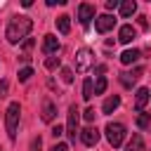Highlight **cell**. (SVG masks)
<instances>
[{
  "label": "cell",
  "instance_id": "20",
  "mask_svg": "<svg viewBox=\"0 0 151 151\" xmlns=\"http://www.w3.org/2000/svg\"><path fill=\"white\" fill-rule=\"evenodd\" d=\"M104 90H106V78L99 76L97 83H94V94H104Z\"/></svg>",
  "mask_w": 151,
  "mask_h": 151
},
{
  "label": "cell",
  "instance_id": "2",
  "mask_svg": "<svg viewBox=\"0 0 151 151\" xmlns=\"http://www.w3.org/2000/svg\"><path fill=\"white\" fill-rule=\"evenodd\" d=\"M5 127H7V137L14 139L17 137V127H19V101H12L5 111Z\"/></svg>",
  "mask_w": 151,
  "mask_h": 151
},
{
  "label": "cell",
  "instance_id": "1",
  "mask_svg": "<svg viewBox=\"0 0 151 151\" xmlns=\"http://www.w3.org/2000/svg\"><path fill=\"white\" fill-rule=\"evenodd\" d=\"M31 28H33V21H31L28 17H14V19L9 21L7 31H5V38H7L12 45H17V42H21V40L31 33Z\"/></svg>",
  "mask_w": 151,
  "mask_h": 151
},
{
  "label": "cell",
  "instance_id": "22",
  "mask_svg": "<svg viewBox=\"0 0 151 151\" xmlns=\"http://www.w3.org/2000/svg\"><path fill=\"white\" fill-rule=\"evenodd\" d=\"M59 64H61V59H59V57H47V61H45V66H47L50 71H54Z\"/></svg>",
  "mask_w": 151,
  "mask_h": 151
},
{
  "label": "cell",
  "instance_id": "15",
  "mask_svg": "<svg viewBox=\"0 0 151 151\" xmlns=\"http://www.w3.org/2000/svg\"><path fill=\"white\" fill-rule=\"evenodd\" d=\"M137 12V2L134 0H125V2H120V14L127 19V17H132Z\"/></svg>",
  "mask_w": 151,
  "mask_h": 151
},
{
  "label": "cell",
  "instance_id": "31",
  "mask_svg": "<svg viewBox=\"0 0 151 151\" xmlns=\"http://www.w3.org/2000/svg\"><path fill=\"white\" fill-rule=\"evenodd\" d=\"M5 92H7V83H2V85H0V97H5Z\"/></svg>",
  "mask_w": 151,
  "mask_h": 151
},
{
  "label": "cell",
  "instance_id": "8",
  "mask_svg": "<svg viewBox=\"0 0 151 151\" xmlns=\"http://www.w3.org/2000/svg\"><path fill=\"white\" fill-rule=\"evenodd\" d=\"M80 142H83L85 146H94V144L99 142V130H97V127H85V130L80 132Z\"/></svg>",
  "mask_w": 151,
  "mask_h": 151
},
{
  "label": "cell",
  "instance_id": "23",
  "mask_svg": "<svg viewBox=\"0 0 151 151\" xmlns=\"http://www.w3.org/2000/svg\"><path fill=\"white\" fill-rule=\"evenodd\" d=\"M61 80H64L66 85H71V83H73V71H71V68H61Z\"/></svg>",
  "mask_w": 151,
  "mask_h": 151
},
{
  "label": "cell",
  "instance_id": "17",
  "mask_svg": "<svg viewBox=\"0 0 151 151\" xmlns=\"http://www.w3.org/2000/svg\"><path fill=\"white\" fill-rule=\"evenodd\" d=\"M57 28H59V33H68V31H71V17L61 14V17L57 19Z\"/></svg>",
  "mask_w": 151,
  "mask_h": 151
},
{
  "label": "cell",
  "instance_id": "26",
  "mask_svg": "<svg viewBox=\"0 0 151 151\" xmlns=\"http://www.w3.org/2000/svg\"><path fill=\"white\" fill-rule=\"evenodd\" d=\"M83 116H85V120H94V116H97V113H94V109H92V106H87Z\"/></svg>",
  "mask_w": 151,
  "mask_h": 151
},
{
  "label": "cell",
  "instance_id": "6",
  "mask_svg": "<svg viewBox=\"0 0 151 151\" xmlns=\"http://www.w3.org/2000/svg\"><path fill=\"white\" fill-rule=\"evenodd\" d=\"M92 19H94V5H90V2H83V5L78 7V21H80L83 26H87Z\"/></svg>",
  "mask_w": 151,
  "mask_h": 151
},
{
  "label": "cell",
  "instance_id": "28",
  "mask_svg": "<svg viewBox=\"0 0 151 151\" xmlns=\"http://www.w3.org/2000/svg\"><path fill=\"white\" fill-rule=\"evenodd\" d=\"M50 151H68V144H64V142H59V144H54Z\"/></svg>",
  "mask_w": 151,
  "mask_h": 151
},
{
  "label": "cell",
  "instance_id": "21",
  "mask_svg": "<svg viewBox=\"0 0 151 151\" xmlns=\"http://www.w3.org/2000/svg\"><path fill=\"white\" fill-rule=\"evenodd\" d=\"M31 76H33V68H31V66H24V68L19 71V80H21V83H26Z\"/></svg>",
  "mask_w": 151,
  "mask_h": 151
},
{
  "label": "cell",
  "instance_id": "16",
  "mask_svg": "<svg viewBox=\"0 0 151 151\" xmlns=\"http://www.w3.org/2000/svg\"><path fill=\"white\" fill-rule=\"evenodd\" d=\"M139 59V50H125L123 54H120V61L125 64V66H130V64H134Z\"/></svg>",
  "mask_w": 151,
  "mask_h": 151
},
{
  "label": "cell",
  "instance_id": "10",
  "mask_svg": "<svg viewBox=\"0 0 151 151\" xmlns=\"http://www.w3.org/2000/svg\"><path fill=\"white\" fill-rule=\"evenodd\" d=\"M149 97H151V94H149V90H146V87H139V90L134 92V109H137L139 113L144 111V106H146Z\"/></svg>",
  "mask_w": 151,
  "mask_h": 151
},
{
  "label": "cell",
  "instance_id": "29",
  "mask_svg": "<svg viewBox=\"0 0 151 151\" xmlns=\"http://www.w3.org/2000/svg\"><path fill=\"white\" fill-rule=\"evenodd\" d=\"M116 7H120L118 0H106V9H116Z\"/></svg>",
  "mask_w": 151,
  "mask_h": 151
},
{
  "label": "cell",
  "instance_id": "27",
  "mask_svg": "<svg viewBox=\"0 0 151 151\" xmlns=\"http://www.w3.org/2000/svg\"><path fill=\"white\" fill-rule=\"evenodd\" d=\"M61 134H64V127H61V125H54V127H52V137L57 139V137H61Z\"/></svg>",
  "mask_w": 151,
  "mask_h": 151
},
{
  "label": "cell",
  "instance_id": "14",
  "mask_svg": "<svg viewBox=\"0 0 151 151\" xmlns=\"http://www.w3.org/2000/svg\"><path fill=\"white\" fill-rule=\"evenodd\" d=\"M125 151H144V139H142V134H132V139L127 142Z\"/></svg>",
  "mask_w": 151,
  "mask_h": 151
},
{
  "label": "cell",
  "instance_id": "19",
  "mask_svg": "<svg viewBox=\"0 0 151 151\" xmlns=\"http://www.w3.org/2000/svg\"><path fill=\"white\" fill-rule=\"evenodd\" d=\"M149 125H151V113H144V111H142V113L137 116V127H142V130H146Z\"/></svg>",
  "mask_w": 151,
  "mask_h": 151
},
{
  "label": "cell",
  "instance_id": "13",
  "mask_svg": "<svg viewBox=\"0 0 151 151\" xmlns=\"http://www.w3.org/2000/svg\"><path fill=\"white\" fill-rule=\"evenodd\" d=\"M118 106H120V97H118V94H113V97H109V99L104 101L101 111H104V113H113V111H116Z\"/></svg>",
  "mask_w": 151,
  "mask_h": 151
},
{
  "label": "cell",
  "instance_id": "24",
  "mask_svg": "<svg viewBox=\"0 0 151 151\" xmlns=\"http://www.w3.org/2000/svg\"><path fill=\"white\" fill-rule=\"evenodd\" d=\"M120 83H123L125 87H132V85H134V78H132L130 73H120Z\"/></svg>",
  "mask_w": 151,
  "mask_h": 151
},
{
  "label": "cell",
  "instance_id": "5",
  "mask_svg": "<svg viewBox=\"0 0 151 151\" xmlns=\"http://www.w3.org/2000/svg\"><path fill=\"white\" fill-rule=\"evenodd\" d=\"M80 111H78V106L76 104H71L68 106V125H66V132H68V137H71V142H76V134H78V120H80V116H78Z\"/></svg>",
  "mask_w": 151,
  "mask_h": 151
},
{
  "label": "cell",
  "instance_id": "4",
  "mask_svg": "<svg viewBox=\"0 0 151 151\" xmlns=\"http://www.w3.org/2000/svg\"><path fill=\"white\" fill-rule=\"evenodd\" d=\"M92 64H94V54H92V50H87V47L78 50V54H76V71L85 73Z\"/></svg>",
  "mask_w": 151,
  "mask_h": 151
},
{
  "label": "cell",
  "instance_id": "30",
  "mask_svg": "<svg viewBox=\"0 0 151 151\" xmlns=\"http://www.w3.org/2000/svg\"><path fill=\"white\" fill-rule=\"evenodd\" d=\"M130 76H132V78H134V80H137V78H139V76H142V66H137V68H134V71H132V73H130Z\"/></svg>",
  "mask_w": 151,
  "mask_h": 151
},
{
  "label": "cell",
  "instance_id": "9",
  "mask_svg": "<svg viewBox=\"0 0 151 151\" xmlns=\"http://www.w3.org/2000/svg\"><path fill=\"white\" fill-rule=\"evenodd\" d=\"M59 47H61V45H59L57 35H45V40H42V52H45V54H52V57H54V54L59 52Z\"/></svg>",
  "mask_w": 151,
  "mask_h": 151
},
{
  "label": "cell",
  "instance_id": "25",
  "mask_svg": "<svg viewBox=\"0 0 151 151\" xmlns=\"http://www.w3.org/2000/svg\"><path fill=\"white\" fill-rule=\"evenodd\" d=\"M40 149H42V139H40V137H33V139H31V149H28V151H40Z\"/></svg>",
  "mask_w": 151,
  "mask_h": 151
},
{
  "label": "cell",
  "instance_id": "12",
  "mask_svg": "<svg viewBox=\"0 0 151 151\" xmlns=\"http://www.w3.org/2000/svg\"><path fill=\"white\" fill-rule=\"evenodd\" d=\"M54 116H57V106H54V101H50V99H45V104H42V113H40V118H42L45 123H52V120H54Z\"/></svg>",
  "mask_w": 151,
  "mask_h": 151
},
{
  "label": "cell",
  "instance_id": "11",
  "mask_svg": "<svg viewBox=\"0 0 151 151\" xmlns=\"http://www.w3.org/2000/svg\"><path fill=\"white\" fill-rule=\"evenodd\" d=\"M134 38H137V31H134L130 24L120 26V31H118V40H120V42H125V45H127V42H132Z\"/></svg>",
  "mask_w": 151,
  "mask_h": 151
},
{
  "label": "cell",
  "instance_id": "3",
  "mask_svg": "<svg viewBox=\"0 0 151 151\" xmlns=\"http://www.w3.org/2000/svg\"><path fill=\"white\" fill-rule=\"evenodd\" d=\"M106 139H109V144H111L113 149L120 146L123 139H125V125H123V123H109V125H106Z\"/></svg>",
  "mask_w": 151,
  "mask_h": 151
},
{
  "label": "cell",
  "instance_id": "18",
  "mask_svg": "<svg viewBox=\"0 0 151 151\" xmlns=\"http://www.w3.org/2000/svg\"><path fill=\"white\" fill-rule=\"evenodd\" d=\"M92 97H94V83L87 78V80L83 83V99H87V101H90Z\"/></svg>",
  "mask_w": 151,
  "mask_h": 151
},
{
  "label": "cell",
  "instance_id": "7",
  "mask_svg": "<svg viewBox=\"0 0 151 151\" xmlns=\"http://www.w3.org/2000/svg\"><path fill=\"white\" fill-rule=\"evenodd\" d=\"M94 26H97L99 33H106V31H111V28L116 26V19H113L111 14H99V17L94 19Z\"/></svg>",
  "mask_w": 151,
  "mask_h": 151
}]
</instances>
